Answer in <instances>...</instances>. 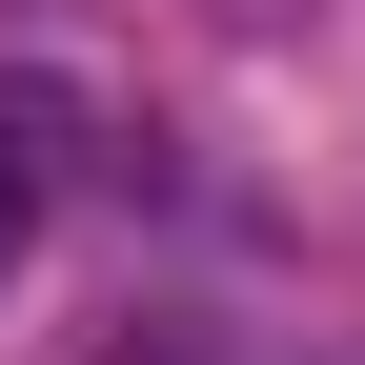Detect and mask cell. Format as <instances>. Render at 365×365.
<instances>
[{
	"label": "cell",
	"mask_w": 365,
	"mask_h": 365,
	"mask_svg": "<svg viewBox=\"0 0 365 365\" xmlns=\"http://www.w3.org/2000/svg\"><path fill=\"white\" fill-rule=\"evenodd\" d=\"M41 163H61V122H41V102H21V81H0V264H21V244H41Z\"/></svg>",
	"instance_id": "obj_1"
}]
</instances>
